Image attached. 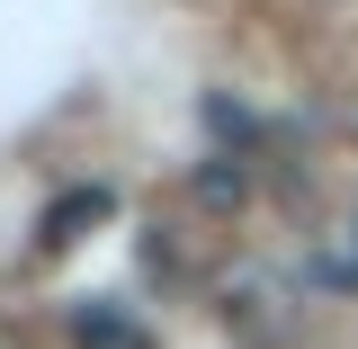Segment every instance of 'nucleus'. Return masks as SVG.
<instances>
[{"label": "nucleus", "mask_w": 358, "mask_h": 349, "mask_svg": "<svg viewBox=\"0 0 358 349\" xmlns=\"http://www.w3.org/2000/svg\"><path fill=\"white\" fill-rule=\"evenodd\" d=\"M197 197L206 206H242V162H206L197 171Z\"/></svg>", "instance_id": "20e7f679"}, {"label": "nucleus", "mask_w": 358, "mask_h": 349, "mask_svg": "<svg viewBox=\"0 0 358 349\" xmlns=\"http://www.w3.org/2000/svg\"><path fill=\"white\" fill-rule=\"evenodd\" d=\"M313 278H331V287H358V251H322Z\"/></svg>", "instance_id": "423d86ee"}, {"label": "nucleus", "mask_w": 358, "mask_h": 349, "mask_svg": "<svg viewBox=\"0 0 358 349\" xmlns=\"http://www.w3.org/2000/svg\"><path fill=\"white\" fill-rule=\"evenodd\" d=\"M108 215H117V188L81 179V188H63L36 215V251H72V242H90V224H108Z\"/></svg>", "instance_id": "f03ea898"}, {"label": "nucleus", "mask_w": 358, "mask_h": 349, "mask_svg": "<svg viewBox=\"0 0 358 349\" xmlns=\"http://www.w3.org/2000/svg\"><path fill=\"white\" fill-rule=\"evenodd\" d=\"M350 242H358V215H350Z\"/></svg>", "instance_id": "0eeeda50"}, {"label": "nucleus", "mask_w": 358, "mask_h": 349, "mask_svg": "<svg viewBox=\"0 0 358 349\" xmlns=\"http://www.w3.org/2000/svg\"><path fill=\"white\" fill-rule=\"evenodd\" d=\"M72 349H162L126 305H72Z\"/></svg>", "instance_id": "7ed1b4c3"}, {"label": "nucleus", "mask_w": 358, "mask_h": 349, "mask_svg": "<svg viewBox=\"0 0 358 349\" xmlns=\"http://www.w3.org/2000/svg\"><path fill=\"white\" fill-rule=\"evenodd\" d=\"M224 322H233L242 341L278 349L296 332V287H287L278 269H233V278H224Z\"/></svg>", "instance_id": "f257e3e1"}, {"label": "nucleus", "mask_w": 358, "mask_h": 349, "mask_svg": "<svg viewBox=\"0 0 358 349\" xmlns=\"http://www.w3.org/2000/svg\"><path fill=\"white\" fill-rule=\"evenodd\" d=\"M206 126H215L224 143H242V134H251V117H242V108H233V99H206Z\"/></svg>", "instance_id": "39448f33"}]
</instances>
